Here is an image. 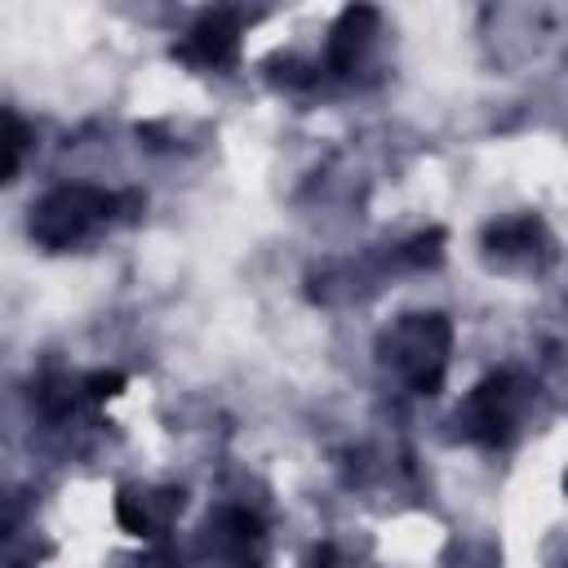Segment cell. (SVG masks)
Listing matches in <instances>:
<instances>
[{
    "label": "cell",
    "mask_w": 568,
    "mask_h": 568,
    "mask_svg": "<svg viewBox=\"0 0 568 568\" xmlns=\"http://www.w3.org/2000/svg\"><path fill=\"white\" fill-rule=\"evenodd\" d=\"M120 383H125L120 373H99V377H89V396L107 400V396H116V391H120Z\"/></svg>",
    "instance_id": "7a4b0ae2"
},
{
    "label": "cell",
    "mask_w": 568,
    "mask_h": 568,
    "mask_svg": "<svg viewBox=\"0 0 568 568\" xmlns=\"http://www.w3.org/2000/svg\"><path fill=\"white\" fill-rule=\"evenodd\" d=\"M186 54H196V59H205V63H231V59H235V27H231L222 14H214L209 23L196 27V44H192Z\"/></svg>",
    "instance_id": "6da1fadb"
}]
</instances>
